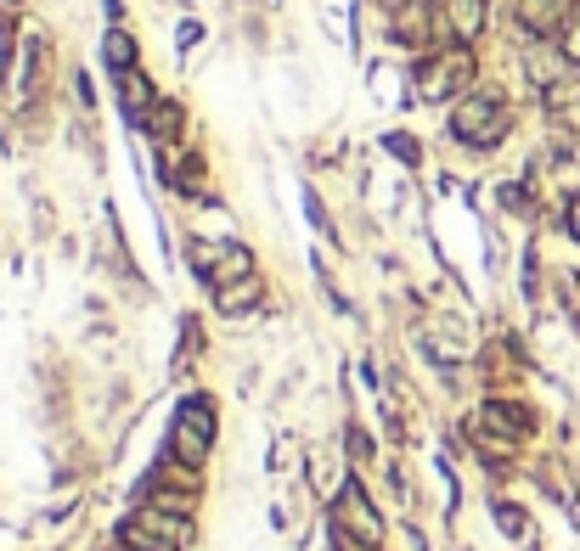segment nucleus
<instances>
[{"mask_svg": "<svg viewBox=\"0 0 580 551\" xmlns=\"http://www.w3.org/2000/svg\"><path fill=\"white\" fill-rule=\"evenodd\" d=\"M102 62H108L113 79L136 68V40H130V29H108V40H102Z\"/></svg>", "mask_w": 580, "mask_h": 551, "instance_id": "14", "label": "nucleus"}, {"mask_svg": "<svg viewBox=\"0 0 580 551\" xmlns=\"http://www.w3.org/2000/svg\"><path fill=\"white\" fill-rule=\"evenodd\" d=\"M440 12H446V29H451V40L473 46V40L484 34V0H440Z\"/></svg>", "mask_w": 580, "mask_h": 551, "instance_id": "11", "label": "nucleus"}, {"mask_svg": "<svg viewBox=\"0 0 580 551\" xmlns=\"http://www.w3.org/2000/svg\"><path fill=\"white\" fill-rule=\"evenodd\" d=\"M563 231L580 242V192H574V198H569V209H563Z\"/></svg>", "mask_w": 580, "mask_h": 551, "instance_id": "18", "label": "nucleus"}, {"mask_svg": "<svg viewBox=\"0 0 580 551\" xmlns=\"http://www.w3.org/2000/svg\"><path fill=\"white\" fill-rule=\"evenodd\" d=\"M558 57H563V62L580 73V12H574V18H569V29L558 34Z\"/></svg>", "mask_w": 580, "mask_h": 551, "instance_id": "16", "label": "nucleus"}, {"mask_svg": "<svg viewBox=\"0 0 580 551\" xmlns=\"http://www.w3.org/2000/svg\"><path fill=\"white\" fill-rule=\"evenodd\" d=\"M187 540H192V518L158 512V507H141L136 518L119 523V545H136V551H181Z\"/></svg>", "mask_w": 580, "mask_h": 551, "instance_id": "3", "label": "nucleus"}, {"mask_svg": "<svg viewBox=\"0 0 580 551\" xmlns=\"http://www.w3.org/2000/svg\"><path fill=\"white\" fill-rule=\"evenodd\" d=\"M473 422H484L490 433H502V439H513V444L536 433V417H530V405H519V400H484Z\"/></svg>", "mask_w": 580, "mask_h": 551, "instance_id": "9", "label": "nucleus"}, {"mask_svg": "<svg viewBox=\"0 0 580 551\" xmlns=\"http://www.w3.org/2000/svg\"><path fill=\"white\" fill-rule=\"evenodd\" d=\"M508 130H513L508 108L496 102V97H484V90H468V97L451 108V136H457L462 147L490 152V147H502V141H508Z\"/></svg>", "mask_w": 580, "mask_h": 551, "instance_id": "2", "label": "nucleus"}, {"mask_svg": "<svg viewBox=\"0 0 580 551\" xmlns=\"http://www.w3.org/2000/svg\"><path fill=\"white\" fill-rule=\"evenodd\" d=\"M496 523H502L508 534H524V512L519 507H496Z\"/></svg>", "mask_w": 580, "mask_h": 551, "instance_id": "17", "label": "nucleus"}, {"mask_svg": "<svg viewBox=\"0 0 580 551\" xmlns=\"http://www.w3.org/2000/svg\"><path fill=\"white\" fill-rule=\"evenodd\" d=\"M147 507H158V512H176V518H192V507H198V490H170V484H147Z\"/></svg>", "mask_w": 580, "mask_h": 551, "instance_id": "15", "label": "nucleus"}, {"mask_svg": "<svg viewBox=\"0 0 580 551\" xmlns=\"http://www.w3.org/2000/svg\"><path fill=\"white\" fill-rule=\"evenodd\" d=\"M7 62H12V29H7V18H0V79H7Z\"/></svg>", "mask_w": 580, "mask_h": 551, "instance_id": "19", "label": "nucleus"}, {"mask_svg": "<svg viewBox=\"0 0 580 551\" xmlns=\"http://www.w3.org/2000/svg\"><path fill=\"white\" fill-rule=\"evenodd\" d=\"M473 79H479L473 46L446 40V46H434V51L423 57V68H418V102H462Z\"/></svg>", "mask_w": 580, "mask_h": 551, "instance_id": "1", "label": "nucleus"}, {"mask_svg": "<svg viewBox=\"0 0 580 551\" xmlns=\"http://www.w3.org/2000/svg\"><path fill=\"white\" fill-rule=\"evenodd\" d=\"M152 141H163V147H170V141H181V130H187V108L181 102H170V97H158V108L147 113V124H141Z\"/></svg>", "mask_w": 580, "mask_h": 551, "instance_id": "12", "label": "nucleus"}, {"mask_svg": "<svg viewBox=\"0 0 580 551\" xmlns=\"http://www.w3.org/2000/svg\"><path fill=\"white\" fill-rule=\"evenodd\" d=\"M119 102H124V119H130V124H147V113L158 108V90H152V79H147L141 68L119 73Z\"/></svg>", "mask_w": 580, "mask_h": 551, "instance_id": "10", "label": "nucleus"}, {"mask_svg": "<svg viewBox=\"0 0 580 551\" xmlns=\"http://www.w3.org/2000/svg\"><path fill=\"white\" fill-rule=\"evenodd\" d=\"M209 450H214V405L198 394L176 411V428H170V455L187 468H203L209 462Z\"/></svg>", "mask_w": 580, "mask_h": 551, "instance_id": "4", "label": "nucleus"}, {"mask_svg": "<svg viewBox=\"0 0 580 551\" xmlns=\"http://www.w3.org/2000/svg\"><path fill=\"white\" fill-rule=\"evenodd\" d=\"M260 299H266V282H260V276H242V282H231V288H214V304H220L226 315L254 310Z\"/></svg>", "mask_w": 580, "mask_h": 551, "instance_id": "13", "label": "nucleus"}, {"mask_svg": "<svg viewBox=\"0 0 580 551\" xmlns=\"http://www.w3.org/2000/svg\"><path fill=\"white\" fill-rule=\"evenodd\" d=\"M119 551H136V545H119Z\"/></svg>", "mask_w": 580, "mask_h": 551, "instance_id": "21", "label": "nucleus"}, {"mask_svg": "<svg viewBox=\"0 0 580 551\" xmlns=\"http://www.w3.org/2000/svg\"><path fill=\"white\" fill-rule=\"evenodd\" d=\"M333 529H339V534H356V540H367V545L383 540V512L372 507V495H367L361 479H350V484L339 490V501H333Z\"/></svg>", "mask_w": 580, "mask_h": 551, "instance_id": "6", "label": "nucleus"}, {"mask_svg": "<svg viewBox=\"0 0 580 551\" xmlns=\"http://www.w3.org/2000/svg\"><path fill=\"white\" fill-rule=\"evenodd\" d=\"M513 18H519V29L530 40H558L569 29V18H574V0H519Z\"/></svg>", "mask_w": 580, "mask_h": 551, "instance_id": "8", "label": "nucleus"}, {"mask_svg": "<svg viewBox=\"0 0 580 551\" xmlns=\"http://www.w3.org/2000/svg\"><path fill=\"white\" fill-rule=\"evenodd\" d=\"M339 534V529H333ZM339 551H378V545H367V540H356V534H339Z\"/></svg>", "mask_w": 580, "mask_h": 551, "instance_id": "20", "label": "nucleus"}, {"mask_svg": "<svg viewBox=\"0 0 580 551\" xmlns=\"http://www.w3.org/2000/svg\"><path fill=\"white\" fill-rule=\"evenodd\" d=\"M389 34L400 46H429V40H451L446 29V12L429 7V0H394V12H389Z\"/></svg>", "mask_w": 580, "mask_h": 551, "instance_id": "7", "label": "nucleus"}, {"mask_svg": "<svg viewBox=\"0 0 580 551\" xmlns=\"http://www.w3.org/2000/svg\"><path fill=\"white\" fill-rule=\"evenodd\" d=\"M187 259H192V270L209 288H231V282H242V276H254V253H248L242 242H192Z\"/></svg>", "mask_w": 580, "mask_h": 551, "instance_id": "5", "label": "nucleus"}]
</instances>
